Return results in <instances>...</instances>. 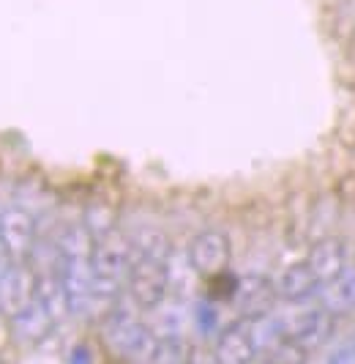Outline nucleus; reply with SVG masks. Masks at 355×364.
<instances>
[{
    "label": "nucleus",
    "instance_id": "obj_4",
    "mask_svg": "<svg viewBox=\"0 0 355 364\" xmlns=\"http://www.w3.org/2000/svg\"><path fill=\"white\" fill-rule=\"evenodd\" d=\"M102 337L112 356H118L126 364H151L159 348V337L151 331V326H145L129 310L109 312L102 326Z\"/></svg>",
    "mask_w": 355,
    "mask_h": 364
},
{
    "label": "nucleus",
    "instance_id": "obj_14",
    "mask_svg": "<svg viewBox=\"0 0 355 364\" xmlns=\"http://www.w3.org/2000/svg\"><path fill=\"white\" fill-rule=\"evenodd\" d=\"M322 307L331 310L334 315L355 310V272L339 274L334 282L322 285Z\"/></svg>",
    "mask_w": 355,
    "mask_h": 364
},
{
    "label": "nucleus",
    "instance_id": "obj_1",
    "mask_svg": "<svg viewBox=\"0 0 355 364\" xmlns=\"http://www.w3.org/2000/svg\"><path fill=\"white\" fill-rule=\"evenodd\" d=\"M126 288L142 310H156L170 291V241L156 228H145L131 241V269Z\"/></svg>",
    "mask_w": 355,
    "mask_h": 364
},
{
    "label": "nucleus",
    "instance_id": "obj_17",
    "mask_svg": "<svg viewBox=\"0 0 355 364\" xmlns=\"http://www.w3.org/2000/svg\"><path fill=\"white\" fill-rule=\"evenodd\" d=\"M69 364H93V356H90V350L85 346H77L71 348Z\"/></svg>",
    "mask_w": 355,
    "mask_h": 364
},
{
    "label": "nucleus",
    "instance_id": "obj_16",
    "mask_svg": "<svg viewBox=\"0 0 355 364\" xmlns=\"http://www.w3.org/2000/svg\"><path fill=\"white\" fill-rule=\"evenodd\" d=\"M328 364H355V346L339 348L337 353H331Z\"/></svg>",
    "mask_w": 355,
    "mask_h": 364
},
{
    "label": "nucleus",
    "instance_id": "obj_2",
    "mask_svg": "<svg viewBox=\"0 0 355 364\" xmlns=\"http://www.w3.org/2000/svg\"><path fill=\"white\" fill-rule=\"evenodd\" d=\"M58 272L60 285L66 296L69 315H88L93 310V274H90V252H93V236L85 228V222H71L58 236Z\"/></svg>",
    "mask_w": 355,
    "mask_h": 364
},
{
    "label": "nucleus",
    "instance_id": "obj_15",
    "mask_svg": "<svg viewBox=\"0 0 355 364\" xmlns=\"http://www.w3.org/2000/svg\"><path fill=\"white\" fill-rule=\"evenodd\" d=\"M189 362H192L189 346L180 337H167V340H159L156 356H153L151 364H189Z\"/></svg>",
    "mask_w": 355,
    "mask_h": 364
},
{
    "label": "nucleus",
    "instance_id": "obj_8",
    "mask_svg": "<svg viewBox=\"0 0 355 364\" xmlns=\"http://www.w3.org/2000/svg\"><path fill=\"white\" fill-rule=\"evenodd\" d=\"M36 296V274L28 263H9L0 272V312L14 318Z\"/></svg>",
    "mask_w": 355,
    "mask_h": 364
},
{
    "label": "nucleus",
    "instance_id": "obj_9",
    "mask_svg": "<svg viewBox=\"0 0 355 364\" xmlns=\"http://www.w3.org/2000/svg\"><path fill=\"white\" fill-rule=\"evenodd\" d=\"M235 299V307L241 312V318L246 321H263L271 315L279 293H276V285L260 277V274H248L244 279H238V288L232 293Z\"/></svg>",
    "mask_w": 355,
    "mask_h": 364
},
{
    "label": "nucleus",
    "instance_id": "obj_18",
    "mask_svg": "<svg viewBox=\"0 0 355 364\" xmlns=\"http://www.w3.org/2000/svg\"><path fill=\"white\" fill-rule=\"evenodd\" d=\"M266 364H271V362H266Z\"/></svg>",
    "mask_w": 355,
    "mask_h": 364
},
{
    "label": "nucleus",
    "instance_id": "obj_13",
    "mask_svg": "<svg viewBox=\"0 0 355 364\" xmlns=\"http://www.w3.org/2000/svg\"><path fill=\"white\" fill-rule=\"evenodd\" d=\"M11 321H14V334H17L22 343H41L50 334V328L58 323L36 299L19 315H14Z\"/></svg>",
    "mask_w": 355,
    "mask_h": 364
},
{
    "label": "nucleus",
    "instance_id": "obj_6",
    "mask_svg": "<svg viewBox=\"0 0 355 364\" xmlns=\"http://www.w3.org/2000/svg\"><path fill=\"white\" fill-rule=\"evenodd\" d=\"M232 257L230 238L222 230H205L189 244V266L202 277H219L227 272Z\"/></svg>",
    "mask_w": 355,
    "mask_h": 364
},
{
    "label": "nucleus",
    "instance_id": "obj_5",
    "mask_svg": "<svg viewBox=\"0 0 355 364\" xmlns=\"http://www.w3.org/2000/svg\"><path fill=\"white\" fill-rule=\"evenodd\" d=\"M0 244L11 263H28L36 247L33 211L22 203L0 208Z\"/></svg>",
    "mask_w": 355,
    "mask_h": 364
},
{
    "label": "nucleus",
    "instance_id": "obj_12",
    "mask_svg": "<svg viewBox=\"0 0 355 364\" xmlns=\"http://www.w3.org/2000/svg\"><path fill=\"white\" fill-rule=\"evenodd\" d=\"M273 285H276L279 299H284V301H293V304L306 301V299H312L315 293L322 291L320 279L315 277V272L309 269V263H306V260H298V263L287 266V269L279 274V279H276Z\"/></svg>",
    "mask_w": 355,
    "mask_h": 364
},
{
    "label": "nucleus",
    "instance_id": "obj_3",
    "mask_svg": "<svg viewBox=\"0 0 355 364\" xmlns=\"http://www.w3.org/2000/svg\"><path fill=\"white\" fill-rule=\"evenodd\" d=\"M131 269V241L121 230H106L93 238L90 274H93V301H115L129 282Z\"/></svg>",
    "mask_w": 355,
    "mask_h": 364
},
{
    "label": "nucleus",
    "instance_id": "obj_11",
    "mask_svg": "<svg viewBox=\"0 0 355 364\" xmlns=\"http://www.w3.org/2000/svg\"><path fill=\"white\" fill-rule=\"evenodd\" d=\"M306 263L309 269L315 272V277L320 279V285H328L334 282L339 274H344V263H347V247L344 241L337 236H325L317 238L306 255Z\"/></svg>",
    "mask_w": 355,
    "mask_h": 364
},
{
    "label": "nucleus",
    "instance_id": "obj_10",
    "mask_svg": "<svg viewBox=\"0 0 355 364\" xmlns=\"http://www.w3.org/2000/svg\"><path fill=\"white\" fill-rule=\"evenodd\" d=\"M334 326H337V315L325 307H315L295 318V323L287 331V340H293L301 350L309 353V350L322 348L334 337Z\"/></svg>",
    "mask_w": 355,
    "mask_h": 364
},
{
    "label": "nucleus",
    "instance_id": "obj_19",
    "mask_svg": "<svg viewBox=\"0 0 355 364\" xmlns=\"http://www.w3.org/2000/svg\"><path fill=\"white\" fill-rule=\"evenodd\" d=\"M0 364H3V362H0Z\"/></svg>",
    "mask_w": 355,
    "mask_h": 364
},
{
    "label": "nucleus",
    "instance_id": "obj_7",
    "mask_svg": "<svg viewBox=\"0 0 355 364\" xmlns=\"http://www.w3.org/2000/svg\"><path fill=\"white\" fill-rule=\"evenodd\" d=\"M257 356V337L251 321L241 318L224 326L213 346V364H251Z\"/></svg>",
    "mask_w": 355,
    "mask_h": 364
}]
</instances>
